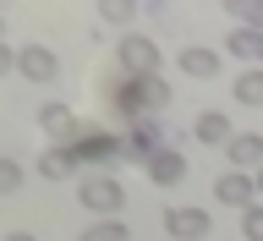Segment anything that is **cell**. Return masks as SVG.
<instances>
[{
	"label": "cell",
	"instance_id": "obj_15",
	"mask_svg": "<svg viewBox=\"0 0 263 241\" xmlns=\"http://www.w3.org/2000/svg\"><path fill=\"white\" fill-rule=\"evenodd\" d=\"M225 49H230V55H241V61H252V66H263V33L236 28V33L225 39Z\"/></svg>",
	"mask_w": 263,
	"mask_h": 241
},
{
	"label": "cell",
	"instance_id": "obj_17",
	"mask_svg": "<svg viewBox=\"0 0 263 241\" xmlns=\"http://www.w3.org/2000/svg\"><path fill=\"white\" fill-rule=\"evenodd\" d=\"M77 241H126V225H121V219H93Z\"/></svg>",
	"mask_w": 263,
	"mask_h": 241
},
{
	"label": "cell",
	"instance_id": "obj_10",
	"mask_svg": "<svg viewBox=\"0 0 263 241\" xmlns=\"http://www.w3.org/2000/svg\"><path fill=\"white\" fill-rule=\"evenodd\" d=\"M143 170H148V181H154V187H181V181H186V159H181V148H170V143H164L159 154L143 164Z\"/></svg>",
	"mask_w": 263,
	"mask_h": 241
},
{
	"label": "cell",
	"instance_id": "obj_4",
	"mask_svg": "<svg viewBox=\"0 0 263 241\" xmlns=\"http://www.w3.org/2000/svg\"><path fill=\"white\" fill-rule=\"evenodd\" d=\"M115 71L121 77H159V44L148 33H126L115 49Z\"/></svg>",
	"mask_w": 263,
	"mask_h": 241
},
{
	"label": "cell",
	"instance_id": "obj_19",
	"mask_svg": "<svg viewBox=\"0 0 263 241\" xmlns=\"http://www.w3.org/2000/svg\"><path fill=\"white\" fill-rule=\"evenodd\" d=\"M230 11L241 16L247 33H263V0H241V6H230Z\"/></svg>",
	"mask_w": 263,
	"mask_h": 241
},
{
	"label": "cell",
	"instance_id": "obj_23",
	"mask_svg": "<svg viewBox=\"0 0 263 241\" xmlns=\"http://www.w3.org/2000/svg\"><path fill=\"white\" fill-rule=\"evenodd\" d=\"M252 192H263V164H258V170H252Z\"/></svg>",
	"mask_w": 263,
	"mask_h": 241
},
{
	"label": "cell",
	"instance_id": "obj_8",
	"mask_svg": "<svg viewBox=\"0 0 263 241\" xmlns=\"http://www.w3.org/2000/svg\"><path fill=\"white\" fill-rule=\"evenodd\" d=\"M164 148V137H159V126H154V121H132V132L126 137H121V154H126V159H154V154H159Z\"/></svg>",
	"mask_w": 263,
	"mask_h": 241
},
{
	"label": "cell",
	"instance_id": "obj_18",
	"mask_svg": "<svg viewBox=\"0 0 263 241\" xmlns=\"http://www.w3.org/2000/svg\"><path fill=\"white\" fill-rule=\"evenodd\" d=\"M99 16H104L110 28H132V16H137V6H126V0H110V6H99Z\"/></svg>",
	"mask_w": 263,
	"mask_h": 241
},
{
	"label": "cell",
	"instance_id": "obj_7",
	"mask_svg": "<svg viewBox=\"0 0 263 241\" xmlns=\"http://www.w3.org/2000/svg\"><path fill=\"white\" fill-rule=\"evenodd\" d=\"M16 71L28 82H55L61 77V61H55V49H44V44H22L16 49Z\"/></svg>",
	"mask_w": 263,
	"mask_h": 241
},
{
	"label": "cell",
	"instance_id": "obj_24",
	"mask_svg": "<svg viewBox=\"0 0 263 241\" xmlns=\"http://www.w3.org/2000/svg\"><path fill=\"white\" fill-rule=\"evenodd\" d=\"M6 241H39V236H33V230H16V236H6Z\"/></svg>",
	"mask_w": 263,
	"mask_h": 241
},
{
	"label": "cell",
	"instance_id": "obj_9",
	"mask_svg": "<svg viewBox=\"0 0 263 241\" xmlns=\"http://www.w3.org/2000/svg\"><path fill=\"white\" fill-rule=\"evenodd\" d=\"M214 197H219L225 209H241V214L258 203V192H252V176H241V170H225V176L214 181Z\"/></svg>",
	"mask_w": 263,
	"mask_h": 241
},
{
	"label": "cell",
	"instance_id": "obj_12",
	"mask_svg": "<svg viewBox=\"0 0 263 241\" xmlns=\"http://www.w3.org/2000/svg\"><path fill=\"white\" fill-rule=\"evenodd\" d=\"M192 132H197V143H209V148H230V137H236V126H230L225 110H203Z\"/></svg>",
	"mask_w": 263,
	"mask_h": 241
},
{
	"label": "cell",
	"instance_id": "obj_14",
	"mask_svg": "<svg viewBox=\"0 0 263 241\" xmlns=\"http://www.w3.org/2000/svg\"><path fill=\"white\" fill-rule=\"evenodd\" d=\"M71 170H77L71 148H44V154H39V176H44V181H66Z\"/></svg>",
	"mask_w": 263,
	"mask_h": 241
},
{
	"label": "cell",
	"instance_id": "obj_21",
	"mask_svg": "<svg viewBox=\"0 0 263 241\" xmlns=\"http://www.w3.org/2000/svg\"><path fill=\"white\" fill-rule=\"evenodd\" d=\"M16 187H22V164H16V159H0V197H11Z\"/></svg>",
	"mask_w": 263,
	"mask_h": 241
},
{
	"label": "cell",
	"instance_id": "obj_25",
	"mask_svg": "<svg viewBox=\"0 0 263 241\" xmlns=\"http://www.w3.org/2000/svg\"><path fill=\"white\" fill-rule=\"evenodd\" d=\"M0 39H6V16H0Z\"/></svg>",
	"mask_w": 263,
	"mask_h": 241
},
{
	"label": "cell",
	"instance_id": "obj_1",
	"mask_svg": "<svg viewBox=\"0 0 263 241\" xmlns=\"http://www.w3.org/2000/svg\"><path fill=\"white\" fill-rule=\"evenodd\" d=\"M110 104L126 115V121H154V110L170 104V82L164 77H121V71H115L110 77Z\"/></svg>",
	"mask_w": 263,
	"mask_h": 241
},
{
	"label": "cell",
	"instance_id": "obj_5",
	"mask_svg": "<svg viewBox=\"0 0 263 241\" xmlns=\"http://www.w3.org/2000/svg\"><path fill=\"white\" fill-rule=\"evenodd\" d=\"M39 132L49 137V148H66L71 137H77V115H71V104H66V99H44V104H39Z\"/></svg>",
	"mask_w": 263,
	"mask_h": 241
},
{
	"label": "cell",
	"instance_id": "obj_3",
	"mask_svg": "<svg viewBox=\"0 0 263 241\" xmlns=\"http://www.w3.org/2000/svg\"><path fill=\"white\" fill-rule=\"evenodd\" d=\"M77 203L93 219H115V214L126 209V187L115 176H82V187H77Z\"/></svg>",
	"mask_w": 263,
	"mask_h": 241
},
{
	"label": "cell",
	"instance_id": "obj_13",
	"mask_svg": "<svg viewBox=\"0 0 263 241\" xmlns=\"http://www.w3.org/2000/svg\"><path fill=\"white\" fill-rule=\"evenodd\" d=\"M181 61V71H186V77H197V82H209V77H219V55H214V49H203V44H192V49H181L176 55Z\"/></svg>",
	"mask_w": 263,
	"mask_h": 241
},
{
	"label": "cell",
	"instance_id": "obj_2",
	"mask_svg": "<svg viewBox=\"0 0 263 241\" xmlns=\"http://www.w3.org/2000/svg\"><path fill=\"white\" fill-rule=\"evenodd\" d=\"M66 148H71V159H77V164H99V170L121 159V137L104 132V126H88V121H77V137H71Z\"/></svg>",
	"mask_w": 263,
	"mask_h": 241
},
{
	"label": "cell",
	"instance_id": "obj_11",
	"mask_svg": "<svg viewBox=\"0 0 263 241\" xmlns=\"http://www.w3.org/2000/svg\"><path fill=\"white\" fill-rule=\"evenodd\" d=\"M225 154H230V164H236L241 176H252V170L263 164V132H236Z\"/></svg>",
	"mask_w": 263,
	"mask_h": 241
},
{
	"label": "cell",
	"instance_id": "obj_16",
	"mask_svg": "<svg viewBox=\"0 0 263 241\" xmlns=\"http://www.w3.org/2000/svg\"><path fill=\"white\" fill-rule=\"evenodd\" d=\"M236 99H241V104H252V110L263 104V66H247L241 77H236Z\"/></svg>",
	"mask_w": 263,
	"mask_h": 241
},
{
	"label": "cell",
	"instance_id": "obj_6",
	"mask_svg": "<svg viewBox=\"0 0 263 241\" xmlns=\"http://www.w3.org/2000/svg\"><path fill=\"white\" fill-rule=\"evenodd\" d=\"M164 230H170V241H203L214 230L209 209H164Z\"/></svg>",
	"mask_w": 263,
	"mask_h": 241
},
{
	"label": "cell",
	"instance_id": "obj_22",
	"mask_svg": "<svg viewBox=\"0 0 263 241\" xmlns=\"http://www.w3.org/2000/svg\"><path fill=\"white\" fill-rule=\"evenodd\" d=\"M6 71H16V49L0 39V77H6Z\"/></svg>",
	"mask_w": 263,
	"mask_h": 241
},
{
	"label": "cell",
	"instance_id": "obj_20",
	"mask_svg": "<svg viewBox=\"0 0 263 241\" xmlns=\"http://www.w3.org/2000/svg\"><path fill=\"white\" fill-rule=\"evenodd\" d=\"M241 241H263V203H252L241 214Z\"/></svg>",
	"mask_w": 263,
	"mask_h": 241
}]
</instances>
